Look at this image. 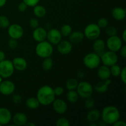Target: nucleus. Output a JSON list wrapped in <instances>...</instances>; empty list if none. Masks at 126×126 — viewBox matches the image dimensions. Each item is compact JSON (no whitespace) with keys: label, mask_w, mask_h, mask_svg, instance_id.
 <instances>
[{"label":"nucleus","mask_w":126,"mask_h":126,"mask_svg":"<svg viewBox=\"0 0 126 126\" xmlns=\"http://www.w3.org/2000/svg\"><path fill=\"white\" fill-rule=\"evenodd\" d=\"M55 97L54 89L48 85L42 86L37 92V99L39 103L43 105L46 106L52 103L55 100Z\"/></svg>","instance_id":"nucleus-1"},{"label":"nucleus","mask_w":126,"mask_h":126,"mask_svg":"<svg viewBox=\"0 0 126 126\" xmlns=\"http://www.w3.org/2000/svg\"><path fill=\"white\" fill-rule=\"evenodd\" d=\"M101 116L105 123L113 125L119 119L120 113L119 110L114 106H107L102 110Z\"/></svg>","instance_id":"nucleus-2"},{"label":"nucleus","mask_w":126,"mask_h":126,"mask_svg":"<svg viewBox=\"0 0 126 126\" xmlns=\"http://www.w3.org/2000/svg\"><path fill=\"white\" fill-rule=\"evenodd\" d=\"M53 51L54 48L52 44L45 40L38 43L35 48V52L36 55L43 59L51 56Z\"/></svg>","instance_id":"nucleus-3"},{"label":"nucleus","mask_w":126,"mask_h":126,"mask_svg":"<svg viewBox=\"0 0 126 126\" xmlns=\"http://www.w3.org/2000/svg\"><path fill=\"white\" fill-rule=\"evenodd\" d=\"M85 66L89 69H95L99 66L101 62L100 57L95 52L89 53L86 54L83 59Z\"/></svg>","instance_id":"nucleus-4"},{"label":"nucleus","mask_w":126,"mask_h":126,"mask_svg":"<svg viewBox=\"0 0 126 126\" xmlns=\"http://www.w3.org/2000/svg\"><path fill=\"white\" fill-rule=\"evenodd\" d=\"M77 93L79 96L83 98H87L91 97L93 94L94 87L89 82L82 81L78 83L77 87Z\"/></svg>","instance_id":"nucleus-5"},{"label":"nucleus","mask_w":126,"mask_h":126,"mask_svg":"<svg viewBox=\"0 0 126 126\" xmlns=\"http://www.w3.org/2000/svg\"><path fill=\"white\" fill-rule=\"evenodd\" d=\"M12 62L9 60H4L0 62V76L2 78H8L14 72Z\"/></svg>","instance_id":"nucleus-6"},{"label":"nucleus","mask_w":126,"mask_h":126,"mask_svg":"<svg viewBox=\"0 0 126 126\" xmlns=\"http://www.w3.org/2000/svg\"><path fill=\"white\" fill-rule=\"evenodd\" d=\"M101 29L97 24L91 23L87 25L84 31V36L90 40H95L100 36Z\"/></svg>","instance_id":"nucleus-7"},{"label":"nucleus","mask_w":126,"mask_h":126,"mask_svg":"<svg viewBox=\"0 0 126 126\" xmlns=\"http://www.w3.org/2000/svg\"><path fill=\"white\" fill-rule=\"evenodd\" d=\"M100 59L103 65L107 66H111L117 63L118 61V57L116 52L108 50L102 53L100 55Z\"/></svg>","instance_id":"nucleus-8"},{"label":"nucleus","mask_w":126,"mask_h":126,"mask_svg":"<svg viewBox=\"0 0 126 126\" xmlns=\"http://www.w3.org/2000/svg\"><path fill=\"white\" fill-rule=\"evenodd\" d=\"M107 46L109 50L116 52L119 51L123 46V41L117 35L110 36L107 39Z\"/></svg>","instance_id":"nucleus-9"},{"label":"nucleus","mask_w":126,"mask_h":126,"mask_svg":"<svg viewBox=\"0 0 126 126\" xmlns=\"http://www.w3.org/2000/svg\"><path fill=\"white\" fill-rule=\"evenodd\" d=\"M7 33L11 38L18 39L23 36V29L22 26L20 25L12 24L8 27Z\"/></svg>","instance_id":"nucleus-10"},{"label":"nucleus","mask_w":126,"mask_h":126,"mask_svg":"<svg viewBox=\"0 0 126 126\" xmlns=\"http://www.w3.org/2000/svg\"><path fill=\"white\" fill-rule=\"evenodd\" d=\"M16 89V86L13 82L9 80L3 81L0 83V93L4 95L12 94Z\"/></svg>","instance_id":"nucleus-11"},{"label":"nucleus","mask_w":126,"mask_h":126,"mask_svg":"<svg viewBox=\"0 0 126 126\" xmlns=\"http://www.w3.org/2000/svg\"><path fill=\"white\" fill-rule=\"evenodd\" d=\"M62 35L60 31L55 28L50 29L47 32V41L53 45H57L62 40Z\"/></svg>","instance_id":"nucleus-12"},{"label":"nucleus","mask_w":126,"mask_h":126,"mask_svg":"<svg viewBox=\"0 0 126 126\" xmlns=\"http://www.w3.org/2000/svg\"><path fill=\"white\" fill-rule=\"evenodd\" d=\"M57 50L60 54L66 55L70 54L73 49L72 43L70 41H60L57 44Z\"/></svg>","instance_id":"nucleus-13"},{"label":"nucleus","mask_w":126,"mask_h":126,"mask_svg":"<svg viewBox=\"0 0 126 126\" xmlns=\"http://www.w3.org/2000/svg\"><path fill=\"white\" fill-rule=\"evenodd\" d=\"M53 103V108L54 111L58 114H64L67 110V104L62 99L54 100Z\"/></svg>","instance_id":"nucleus-14"},{"label":"nucleus","mask_w":126,"mask_h":126,"mask_svg":"<svg viewBox=\"0 0 126 126\" xmlns=\"http://www.w3.org/2000/svg\"><path fill=\"white\" fill-rule=\"evenodd\" d=\"M12 119L11 111L6 108H0V124L1 126L8 124Z\"/></svg>","instance_id":"nucleus-15"},{"label":"nucleus","mask_w":126,"mask_h":126,"mask_svg":"<svg viewBox=\"0 0 126 126\" xmlns=\"http://www.w3.org/2000/svg\"><path fill=\"white\" fill-rule=\"evenodd\" d=\"M33 38L38 43L46 40L47 38V32L42 27H37L33 32Z\"/></svg>","instance_id":"nucleus-16"},{"label":"nucleus","mask_w":126,"mask_h":126,"mask_svg":"<svg viewBox=\"0 0 126 126\" xmlns=\"http://www.w3.org/2000/svg\"><path fill=\"white\" fill-rule=\"evenodd\" d=\"M111 81L110 79H108L107 80H104L100 82H98V83L95 85L94 89L100 94H103L107 92L108 89V86L110 85Z\"/></svg>","instance_id":"nucleus-17"},{"label":"nucleus","mask_w":126,"mask_h":126,"mask_svg":"<svg viewBox=\"0 0 126 126\" xmlns=\"http://www.w3.org/2000/svg\"><path fill=\"white\" fill-rule=\"evenodd\" d=\"M97 75L98 78L103 81L110 78L111 73L109 66L104 65L98 66V70H97Z\"/></svg>","instance_id":"nucleus-18"},{"label":"nucleus","mask_w":126,"mask_h":126,"mask_svg":"<svg viewBox=\"0 0 126 126\" xmlns=\"http://www.w3.org/2000/svg\"><path fill=\"white\" fill-rule=\"evenodd\" d=\"M14 69L18 71H23L27 68V62L25 59L22 57H15L12 60Z\"/></svg>","instance_id":"nucleus-19"},{"label":"nucleus","mask_w":126,"mask_h":126,"mask_svg":"<svg viewBox=\"0 0 126 126\" xmlns=\"http://www.w3.org/2000/svg\"><path fill=\"white\" fill-rule=\"evenodd\" d=\"M12 121L15 125L21 126L27 124L28 122V118L25 113H17L13 116Z\"/></svg>","instance_id":"nucleus-20"},{"label":"nucleus","mask_w":126,"mask_h":126,"mask_svg":"<svg viewBox=\"0 0 126 126\" xmlns=\"http://www.w3.org/2000/svg\"><path fill=\"white\" fill-rule=\"evenodd\" d=\"M70 41L72 44H78L80 43L84 38V34L83 32L81 31H75L71 32V34L69 35Z\"/></svg>","instance_id":"nucleus-21"},{"label":"nucleus","mask_w":126,"mask_h":126,"mask_svg":"<svg viewBox=\"0 0 126 126\" xmlns=\"http://www.w3.org/2000/svg\"><path fill=\"white\" fill-rule=\"evenodd\" d=\"M105 48V43L103 40L101 39H95V41L93 44V49L95 53L98 54L100 57L103 52Z\"/></svg>","instance_id":"nucleus-22"},{"label":"nucleus","mask_w":126,"mask_h":126,"mask_svg":"<svg viewBox=\"0 0 126 126\" xmlns=\"http://www.w3.org/2000/svg\"><path fill=\"white\" fill-rule=\"evenodd\" d=\"M112 16L117 20H123L125 18L126 11L125 9L121 7H116L112 10Z\"/></svg>","instance_id":"nucleus-23"},{"label":"nucleus","mask_w":126,"mask_h":126,"mask_svg":"<svg viewBox=\"0 0 126 126\" xmlns=\"http://www.w3.org/2000/svg\"><path fill=\"white\" fill-rule=\"evenodd\" d=\"M101 116V113L97 110H92L90 111L87 114V119L91 123H95L99 119Z\"/></svg>","instance_id":"nucleus-24"},{"label":"nucleus","mask_w":126,"mask_h":126,"mask_svg":"<svg viewBox=\"0 0 126 126\" xmlns=\"http://www.w3.org/2000/svg\"><path fill=\"white\" fill-rule=\"evenodd\" d=\"M33 7V12L36 17L38 18H43L46 14V9L44 6L37 4Z\"/></svg>","instance_id":"nucleus-25"},{"label":"nucleus","mask_w":126,"mask_h":126,"mask_svg":"<svg viewBox=\"0 0 126 126\" xmlns=\"http://www.w3.org/2000/svg\"><path fill=\"white\" fill-rule=\"evenodd\" d=\"M25 104L26 106L28 108H30V109L35 110L39 107L40 103H39V101L37 99V98H35V97H30V98H28L26 100Z\"/></svg>","instance_id":"nucleus-26"},{"label":"nucleus","mask_w":126,"mask_h":126,"mask_svg":"<svg viewBox=\"0 0 126 126\" xmlns=\"http://www.w3.org/2000/svg\"><path fill=\"white\" fill-rule=\"evenodd\" d=\"M66 99L70 103H74L76 102L78 100L79 95L75 90H70L66 94Z\"/></svg>","instance_id":"nucleus-27"},{"label":"nucleus","mask_w":126,"mask_h":126,"mask_svg":"<svg viewBox=\"0 0 126 126\" xmlns=\"http://www.w3.org/2000/svg\"><path fill=\"white\" fill-rule=\"evenodd\" d=\"M53 66V60L51 58L49 57L44 58V60L43 62V63H42V66H43V68L46 71H48V70H50V69L52 68Z\"/></svg>","instance_id":"nucleus-28"},{"label":"nucleus","mask_w":126,"mask_h":126,"mask_svg":"<svg viewBox=\"0 0 126 126\" xmlns=\"http://www.w3.org/2000/svg\"><path fill=\"white\" fill-rule=\"evenodd\" d=\"M78 85V82L75 78L69 79L66 83V87L68 91L70 90H75Z\"/></svg>","instance_id":"nucleus-29"},{"label":"nucleus","mask_w":126,"mask_h":126,"mask_svg":"<svg viewBox=\"0 0 126 126\" xmlns=\"http://www.w3.org/2000/svg\"><path fill=\"white\" fill-rule=\"evenodd\" d=\"M110 67L111 68H110V70L111 75L114 76V77L119 76L121 73V68L120 67V66L117 65V63H116L111 66Z\"/></svg>","instance_id":"nucleus-30"},{"label":"nucleus","mask_w":126,"mask_h":126,"mask_svg":"<svg viewBox=\"0 0 126 126\" xmlns=\"http://www.w3.org/2000/svg\"><path fill=\"white\" fill-rule=\"evenodd\" d=\"M60 32L63 36H68L72 32V27L70 25H64L62 27Z\"/></svg>","instance_id":"nucleus-31"},{"label":"nucleus","mask_w":126,"mask_h":126,"mask_svg":"<svg viewBox=\"0 0 126 126\" xmlns=\"http://www.w3.org/2000/svg\"><path fill=\"white\" fill-rule=\"evenodd\" d=\"M9 25L10 22L9 18L5 16H0V28H8V27Z\"/></svg>","instance_id":"nucleus-32"},{"label":"nucleus","mask_w":126,"mask_h":126,"mask_svg":"<svg viewBox=\"0 0 126 126\" xmlns=\"http://www.w3.org/2000/svg\"><path fill=\"white\" fill-rule=\"evenodd\" d=\"M105 33L108 36H113L116 35L117 34V30L113 26H108L106 27Z\"/></svg>","instance_id":"nucleus-33"},{"label":"nucleus","mask_w":126,"mask_h":126,"mask_svg":"<svg viewBox=\"0 0 126 126\" xmlns=\"http://www.w3.org/2000/svg\"><path fill=\"white\" fill-rule=\"evenodd\" d=\"M55 125L57 126H70V121L67 119L64 118H59L56 121Z\"/></svg>","instance_id":"nucleus-34"},{"label":"nucleus","mask_w":126,"mask_h":126,"mask_svg":"<svg viewBox=\"0 0 126 126\" xmlns=\"http://www.w3.org/2000/svg\"><path fill=\"white\" fill-rule=\"evenodd\" d=\"M84 105L86 108H88V109H92L95 106L94 100L92 98H91V97H88V98H86V100L85 101Z\"/></svg>","instance_id":"nucleus-35"},{"label":"nucleus","mask_w":126,"mask_h":126,"mask_svg":"<svg viewBox=\"0 0 126 126\" xmlns=\"http://www.w3.org/2000/svg\"><path fill=\"white\" fill-rule=\"evenodd\" d=\"M97 25L99 27L100 29L102 28H105L106 27L108 26V21L105 18H101L98 20L97 22Z\"/></svg>","instance_id":"nucleus-36"},{"label":"nucleus","mask_w":126,"mask_h":126,"mask_svg":"<svg viewBox=\"0 0 126 126\" xmlns=\"http://www.w3.org/2000/svg\"><path fill=\"white\" fill-rule=\"evenodd\" d=\"M17 39H13V38H11L9 40L8 42V46L9 47L10 49H15L17 48V46H18V43H17Z\"/></svg>","instance_id":"nucleus-37"},{"label":"nucleus","mask_w":126,"mask_h":126,"mask_svg":"<svg viewBox=\"0 0 126 126\" xmlns=\"http://www.w3.org/2000/svg\"><path fill=\"white\" fill-rule=\"evenodd\" d=\"M40 0H23L28 7H34L39 3Z\"/></svg>","instance_id":"nucleus-38"},{"label":"nucleus","mask_w":126,"mask_h":126,"mask_svg":"<svg viewBox=\"0 0 126 126\" xmlns=\"http://www.w3.org/2000/svg\"><path fill=\"white\" fill-rule=\"evenodd\" d=\"M30 25L33 29H35L39 27V21L35 18H32L30 20Z\"/></svg>","instance_id":"nucleus-39"},{"label":"nucleus","mask_w":126,"mask_h":126,"mask_svg":"<svg viewBox=\"0 0 126 126\" xmlns=\"http://www.w3.org/2000/svg\"><path fill=\"white\" fill-rule=\"evenodd\" d=\"M12 100L14 103H16V104H18V103H20L22 102V98L21 95H20L19 94H14L12 95Z\"/></svg>","instance_id":"nucleus-40"},{"label":"nucleus","mask_w":126,"mask_h":126,"mask_svg":"<svg viewBox=\"0 0 126 126\" xmlns=\"http://www.w3.org/2000/svg\"><path fill=\"white\" fill-rule=\"evenodd\" d=\"M121 77V79L123 81V83L126 84V67H124L121 69V71L119 75Z\"/></svg>","instance_id":"nucleus-41"},{"label":"nucleus","mask_w":126,"mask_h":126,"mask_svg":"<svg viewBox=\"0 0 126 126\" xmlns=\"http://www.w3.org/2000/svg\"><path fill=\"white\" fill-rule=\"evenodd\" d=\"M28 8V6L23 1L20 2L19 4L18 5V9L20 12H25Z\"/></svg>","instance_id":"nucleus-42"},{"label":"nucleus","mask_w":126,"mask_h":126,"mask_svg":"<svg viewBox=\"0 0 126 126\" xmlns=\"http://www.w3.org/2000/svg\"><path fill=\"white\" fill-rule=\"evenodd\" d=\"M54 92L55 96H60L63 93L64 90L62 87H57L54 89Z\"/></svg>","instance_id":"nucleus-43"},{"label":"nucleus","mask_w":126,"mask_h":126,"mask_svg":"<svg viewBox=\"0 0 126 126\" xmlns=\"http://www.w3.org/2000/svg\"><path fill=\"white\" fill-rule=\"evenodd\" d=\"M119 50H120L121 55L123 58H126V46H122Z\"/></svg>","instance_id":"nucleus-44"},{"label":"nucleus","mask_w":126,"mask_h":126,"mask_svg":"<svg viewBox=\"0 0 126 126\" xmlns=\"http://www.w3.org/2000/svg\"><path fill=\"white\" fill-rule=\"evenodd\" d=\"M114 126H126V123L124 121L118 120L113 124Z\"/></svg>","instance_id":"nucleus-45"},{"label":"nucleus","mask_w":126,"mask_h":126,"mask_svg":"<svg viewBox=\"0 0 126 126\" xmlns=\"http://www.w3.org/2000/svg\"><path fill=\"white\" fill-rule=\"evenodd\" d=\"M6 58V55L2 50H0V62L4 60Z\"/></svg>","instance_id":"nucleus-46"},{"label":"nucleus","mask_w":126,"mask_h":126,"mask_svg":"<svg viewBox=\"0 0 126 126\" xmlns=\"http://www.w3.org/2000/svg\"><path fill=\"white\" fill-rule=\"evenodd\" d=\"M122 39H123V41L126 42V30H124L122 34Z\"/></svg>","instance_id":"nucleus-47"},{"label":"nucleus","mask_w":126,"mask_h":126,"mask_svg":"<svg viewBox=\"0 0 126 126\" xmlns=\"http://www.w3.org/2000/svg\"><path fill=\"white\" fill-rule=\"evenodd\" d=\"M7 0H0V7H3L6 3Z\"/></svg>","instance_id":"nucleus-48"},{"label":"nucleus","mask_w":126,"mask_h":126,"mask_svg":"<svg viewBox=\"0 0 126 126\" xmlns=\"http://www.w3.org/2000/svg\"><path fill=\"white\" fill-rule=\"evenodd\" d=\"M27 126H35V124H33L32 123H27V124H25Z\"/></svg>","instance_id":"nucleus-49"},{"label":"nucleus","mask_w":126,"mask_h":126,"mask_svg":"<svg viewBox=\"0 0 126 126\" xmlns=\"http://www.w3.org/2000/svg\"><path fill=\"white\" fill-rule=\"evenodd\" d=\"M2 78L1 77V76H0V83H1V82H2Z\"/></svg>","instance_id":"nucleus-50"},{"label":"nucleus","mask_w":126,"mask_h":126,"mask_svg":"<svg viewBox=\"0 0 126 126\" xmlns=\"http://www.w3.org/2000/svg\"><path fill=\"white\" fill-rule=\"evenodd\" d=\"M1 126V124H0V126Z\"/></svg>","instance_id":"nucleus-51"}]
</instances>
